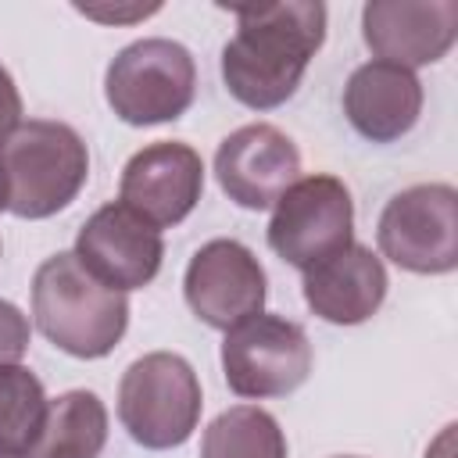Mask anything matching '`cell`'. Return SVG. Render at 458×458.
<instances>
[{
    "mask_svg": "<svg viewBox=\"0 0 458 458\" xmlns=\"http://www.w3.org/2000/svg\"><path fill=\"white\" fill-rule=\"evenodd\" d=\"M200 379L182 354L150 351L136 358L118 383V419L147 451H168L193 437L200 422Z\"/></svg>",
    "mask_w": 458,
    "mask_h": 458,
    "instance_id": "cell-4",
    "label": "cell"
},
{
    "mask_svg": "<svg viewBox=\"0 0 458 458\" xmlns=\"http://www.w3.org/2000/svg\"><path fill=\"white\" fill-rule=\"evenodd\" d=\"M0 458H25V454H18V451H0Z\"/></svg>",
    "mask_w": 458,
    "mask_h": 458,
    "instance_id": "cell-23",
    "label": "cell"
},
{
    "mask_svg": "<svg viewBox=\"0 0 458 458\" xmlns=\"http://www.w3.org/2000/svg\"><path fill=\"white\" fill-rule=\"evenodd\" d=\"M0 211H7V186H4V172H0Z\"/></svg>",
    "mask_w": 458,
    "mask_h": 458,
    "instance_id": "cell-22",
    "label": "cell"
},
{
    "mask_svg": "<svg viewBox=\"0 0 458 458\" xmlns=\"http://www.w3.org/2000/svg\"><path fill=\"white\" fill-rule=\"evenodd\" d=\"M365 47L401 68L437 64L458 39L454 0H369L361 7Z\"/></svg>",
    "mask_w": 458,
    "mask_h": 458,
    "instance_id": "cell-13",
    "label": "cell"
},
{
    "mask_svg": "<svg viewBox=\"0 0 458 458\" xmlns=\"http://www.w3.org/2000/svg\"><path fill=\"white\" fill-rule=\"evenodd\" d=\"M0 172L7 211L36 222L64 211L79 197L89 179V150L72 125L29 118L0 143Z\"/></svg>",
    "mask_w": 458,
    "mask_h": 458,
    "instance_id": "cell-3",
    "label": "cell"
},
{
    "mask_svg": "<svg viewBox=\"0 0 458 458\" xmlns=\"http://www.w3.org/2000/svg\"><path fill=\"white\" fill-rule=\"evenodd\" d=\"M182 293L204 326L229 333L233 326L261 315L268 279L254 250L240 240H208L186 265Z\"/></svg>",
    "mask_w": 458,
    "mask_h": 458,
    "instance_id": "cell-9",
    "label": "cell"
},
{
    "mask_svg": "<svg viewBox=\"0 0 458 458\" xmlns=\"http://www.w3.org/2000/svg\"><path fill=\"white\" fill-rule=\"evenodd\" d=\"M204 193V161L190 143L161 140L136 150L118 182V204L154 229L179 225Z\"/></svg>",
    "mask_w": 458,
    "mask_h": 458,
    "instance_id": "cell-11",
    "label": "cell"
},
{
    "mask_svg": "<svg viewBox=\"0 0 458 458\" xmlns=\"http://www.w3.org/2000/svg\"><path fill=\"white\" fill-rule=\"evenodd\" d=\"M222 372L236 397L265 401L293 394L311 372L308 333L283 315H254L222 340Z\"/></svg>",
    "mask_w": 458,
    "mask_h": 458,
    "instance_id": "cell-8",
    "label": "cell"
},
{
    "mask_svg": "<svg viewBox=\"0 0 458 458\" xmlns=\"http://www.w3.org/2000/svg\"><path fill=\"white\" fill-rule=\"evenodd\" d=\"M107 444V408L93 390H64L47 401L43 422L25 458H100Z\"/></svg>",
    "mask_w": 458,
    "mask_h": 458,
    "instance_id": "cell-16",
    "label": "cell"
},
{
    "mask_svg": "<svg viewBox=\"0 0 458 458\" xmlns=\"http://www.w3.org/2000/svg\"><path fill=\"white\" fill-rule=\"evenodd\" d=\"M304 304L333 326H358L372 318L386 297V268L383 258L365 243H351L333 258L311 265L304 272Z\"/></svg>",
    "mask_w": 458,
    "mask_h": 458,
    "instance_id": "cell-14",
    "label": "cell"
},
{
    "mask_svg": "<svg viewBox=\"0 0 458 458\" xmlns=\"http://www.w3.org/2000/svg\"><path fill=\"white\" fill-rule=\"evenodd\" d=\"M215 175L233 204L265 211L301 179V150L283 129L254 122L218 143Z\"/></svg>",
    "mask_w": 458,
    "mask_h": 458,
    "instance_id": "cell-10",
    "label": "cell"
},
{
    "mask_svg": "<svg viewBox=\"0 0 458 458\" xmlns=\"http://www.w3.org/2000/svg\"><path fill=\"white\" fill-rule=\"evenodd\" d=\"M268 247L293 268L333 258L354 243V200L336 175H304L276 204L268 218Z\"/></svg>",
    "mask_w": 458,
    "mask_h": 458,
    "instance_id": "cell-7",
    "label": "cell"
},
{
    "mask_svg": "<svg viewBox=\"0 0 458 458\" xmlns=\"http://www.w3.org/2000/svg\"><path fill=\"white\" fill-rule=\"evenodd\" d=\"M344 114L358 136L394 143L411 132L422 114V82L401 64L365 61L344 86Z\"/></svg>",
    "mask_w": 458,
    "mask_h": 458,
    "instance_id": "cell-15",
    "label": "cell"
},
{
    "mask_svg": "<svg viewBox=\"0 0 458 458\" xmlns=\"http://www.w3.org/2000/svg\"><path fill=\"white\" fill-rule=\"evenodd\" d=\"M75 11H79V14H86V18H97V21H132V18H147V14L161 11V4H147V7H140V4H132V7H97V4H75Z\"/></svg>",
    "mask_w": 458,
    "mask_h": 458,
    "instance_id": "cell-21",
    "label": "cell"
},
{
    "mask_svg": "<svg viewBox=\"0 0 458 458\" xmlns=\"http://www.w3.org/2000/svg\"><path fill=\"white\" fill-rule=\"evenodd\" d=\"M18 122H21V93L11 79V72L0 64V143L14 132Z\"/></svg>",
    "mask_w": 458,
    "mask_h": 458,
    "instance_id": "cell-20",
    "label": "cell"
},
{
    "mask_svg": "<svg viewBox=\"0 0 458 458\" xmlns=\"http://www.w3.org/2000/svg\"><path fill=\"white\" fill-rule=\"evenodd\" d=\"M200 458H286V433L265 408L236 404L204 429Z\"/></svg>",
    "mask_w": 458,
    "mask_h": 458,
    "instance_id": "cell-17",
    "label": "cell"
},
{
    "mask_svg": "<svg viewBox=\"0 0 458 458\" xmlns=\"http://www.w3.org/2000/svg\"><path fill=\"white\" fill-rule=\"evenodd\" d=\"M336 458H354V454H336Z\"/></svg>",
    "mask_w": 458,
    "mask_h": 458,
    "instance_id": "cell-24",
    "label": "cell"
},
{
    "mask_svg": "<svg viewBox=\"0 0 458 458\" xmlns=\"http://www.w3.org/2000/svg\"><path fill=\"white\" fill-rule=\"evenodd\" d=\"M197 93L193 54L165 36L122 47L104 75V97L125 125H161L186 114Z\"/></svg>",
    "mask_w": 458,
    "mask_h": 458,
    "instance_id": "cell-5",
    "label": "cell"
},
{
    "mask_svg": "<svg viewBox=\"0 0 458 458\" xmlns=\"http://www.w3.org/2000/svg\"><path fill=\"white\" fill-rule=\"evenodd\" d=\"M376 243L383 258L415 276H447L458 268V190L419 182L394 193L379 215Z\"/></svg>",
    "mask_w": 458,
    "mask_h": 458,
    "instance_id": "cell-6",
    "label": "cell"
},
{
    "mask_svg": "<svg viewBox=\"0 0 458 458\" xmlns=\"http://www.w3.org/2000/svg\"><path fill=\"white\" fill-rule=\"evenodd\" d=\"M233 39L222 47V82L250 111H272L286 104L308 61L326 43V4L318 0H276L236 4Z\"/></svg>",
    "mask_w": 458,
    "mask_h": 458,
    "instance_id": "cell-1",
    "label": "cell"
},
{
    "mask_svg": "<svg viewBox=\"0 0 458 458\" xmlns=\"http://www.w3.org/2000/svg\"><path fill=\"white\" fill-rule=\"evenodd\" d=\"M75 258L107 286L129 293L147 286L161 272L165 243L161 229L132 215L125 204H104L97 208L79 236H75Z\"/></svg>",
    "mask_w": 458,
    "mask_h": 458,
    "instance_id": "cell-12",
    "label": "cell"
},
{
    "mask_svg": "<svg viewBox=\"0 0 458 458\" xmlns=\"http://www.w3.org/2000/svg\"><path fill=\"white\" fill-rule=\"evenodd\" d=\"M36 329L72 358H104L129 329V297L100 283L75 250L50 254L32 276Z\"/></svg>",
    "mask_w": 458,
    "mask_h": 458,
    "instance_id": "cell-2",
    "label": "cell"
},
{
    "mask_svg": "<svg viewBox=\"0 0 458 458\" xmlns=\"http://www.w3.org/2000/svg\"><path fill=\"white\" fill-rule=\"evenodd\" d=\"M25 351H29V318L11 301H0V365H18Z\"/></svg>",
    "mask_w": 458,
    "mask_h": 458,
    "instance_id": "cell-19",
    "label": "cell"
},
{
    "mask_svg": "<svg viewBox=\"0 0 458 458\" xmlns=\"http://www.w3.org/2000/svg\"><path fill=\"white\" fill-rule=\"evenodd\" d=\"M43 411H47V394L36 372L25 369L21 361L0 365V451L25 454L43 422Z\"/></svg>",
    "mask_w": 458,
    "mask_h": 458,
    "instance_id": "cell-18",
    "label": "cell"
}]
</instances>
